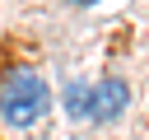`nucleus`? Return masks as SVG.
Listing matches in <instances>:
<instances>
[{
    "mask_svg": "<svg viewBox=\"0 0 149 140\" xmlns=\"http://www.w3.org/2000/svg\"><path fill=\"white\" fill-rule=\"evenodd\" d=\"M47 112V79L37 70H9L0 79V117L9 126H33Z\"/></svg>",
    "mask_w": 149,
    "mask_h": 140,
    "instance_id": "f257e3e1",
    "label": "nucleus"
},
{
    "mask_svg": "<svg viewBox=\"0 0 149 140\" xmlns=\"http://www.w3.org/2000/svg\"><path fill=\"white\" fill-rule=\"evenodd\" d=\"M126 103H130V89H126L121 79H102V84L93 89V121H112V117H121Z\"/></svg>",
    "mask_w": 149,
    "mask_h": 140,
    "instance_id": "f03ea898",
    "label": "nucleus"
},
{
    "mask_svg": "<svg viewBox=\"0 0 149 140\" xmlns=\"http://www.w3.org/2000/svg\"><path fill=\"white\" fill-rule=\"evenodd\" d=\"M65 112H70V117H93V84L70 79V89H65Z\"/></svg>",
    "mask_w": 149,
    "mask_h": 140,
    "instance_id": "7ed1b4c3",
    "label": "nucleus"
}]
</instances>
